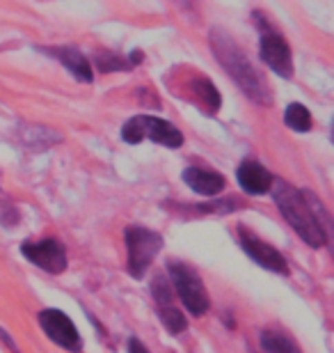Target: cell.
Wrapping results in <instances>:
<instances>
[{
    "label": "cell",
    "instance_id": "cell-1",
    "mask_svg": "<svg viewBox=\"0 0 334 353\" xmlns=\"http://www.w3.org/2000/svg\"><path fill=\"white\" fill-rule=\"evenodd\" d=\"M209 41L220 67L231 76V81L236 83L238 90L257 105H273V92H270L266 79L254 69L250 58L238 46V41L229 32L220 30V28H213L209 32Z\"/></svg>",
    "mask_w": 334,
    "mask_h": 353
},
{
    "label": "cell",
    "instance_id": "cell-2",
    "mask_svg": "<svg viewBox=\"0 0 334 353\" xmlns=\"http://www.w3.org/2000/svg\"><path fill=\"white\" fill-rule=\"evenodd\" d=\"M270 188H273L275 204L280 207L286 223L298 232V236L307 245H311V248H323L328 243V230L316 218L304 190H298L282 179H273Z\"/></svg>",
    "mask_w": 334,
    "mask_h": 353
},
{
    "label": "cell",
    "instance_id": "cell-3",
    "mask_svg": "<svg viewBox=\"0 0 334 353\" xmlns=\"http://www.w3.org/2000/svg\"><path fill=\"white\" fill-rule=\"evenodd\" d=\"M122 138L129 145H138L145 138H152L154 143H158L163 147H172V150L183 145V133L176 129L174 124H169L160 117H152V115H140V117L129 119V122L122 126Z\"/></svg>",
    "mask_w": 334,
    "mask_h": 353
},
{
    "label": "cell",
    "instance_id": "cell-4",
    "mask_svg": "<svg viewBox=\"0 0 334 353\" xmlns=\"http://www.w3.org/2000/svg\"><path fill=\"white\" fill-rule=\"evenodd\" d=\"M167 268L176 287V294H179V299L183 301L188 312L193 316H202L209 312V307H211L209 294H206L204 282L200 275H197L195 268L183 262H176V259L167 262Z\"/></svg>",
    "mask_w": 334,
    "mask_h": 353
},
{
    "label": "cell",
    "instance_id": "cell-5",
    "mask_svg": "<svg viewBox=\"0 0 334 353\" xmlns=\"http://www.w3.org/2000/svg\"><path fill=\"white\" fill-rule=\"evenodd\" d=\"M126 248H129V273L140 280L163 250V236L154 230L133 225L126 228Z\"/></svg>",
    "mask_w": 334,
    "mask_h": 353
},
{
    "label": "cell",
    "instance_id": "cell-6",
    "mask_svg": "<svg viewBox=\"0 0 334 353\" xmlns=\"http://www.w3.org/2000/svg\"><path fill=\"white\" fill-rule=\"evenodd\" d=\"M259 55L277 76L293 79V53H291V46L273 28L259 30Z\"/></svg>",
    "mask_w": 334,
    "mask_h": 353
},
{
    "label": "cell",
    "instance_id": "cell-7",
    "mask_svg": "<svg viewBox=\"0 0 334 353\" xmlns=\"http://www.w3.org/2000/svg\"><path fill=\"white\" fill-rule=\"evenodd\" d=\"M39 326L44 328V333L51 337L58 347L67 349V351H81L83 349V340H81V335H78L74 321H71L65 312H60V310H53V307L41 310Z\"/></svg>",
    "mask_w": 334,
    "mask_h": 353
},
{
    "label": "cell",
    "instance_id": "cell-8",
    "mask_svg": "<svg viewBox=\"0 0 334 353\" xmlns=\"http://www.w3.org/2000/svg\"><path fill=\"white\" fill-rule=\"evenodd\" d=\"M21 252L30 259L34 266H39L46 273H65L67 271V252L65 245L58 243L55 239H44L37 243H23Z\"/></svg>",
    "mask_w": 334,
    "mask_h": 353
},
{
    "label": "cell",
    "instance_id": "cell-9",
    "mask_svg": "<svg viewBox=\"0 0 334 353\" xmlns=\"http://www.w3.org/2000/svg\"><path fill=\"white\" fill-rule=\"evenodd\" d=\"M238 239H240V245H243V250L257 264H261V266L268 268V271H273V273H284V275L289 273L286 257H284L280 250H275L270 243L261 241L259 236H254L250 230L243 228V225L238 228Z\"/></svg>",
    "mask_w": 334,
    "mask_h": 353
},
{
    "label": "cell",
    "instance_id": "cell-10",
    "mask_svg": "<svg viewBox=\"0 0 334 353\" xmlns=\"http://www.w3.org/2000/svg\"><path fill=\"white\" fill-rule=\"evenodd\" d=\"M152 292H154L156 310H158V316H160V321L165 323V328L174 335L183 333V330L188 328V321L181 310H176V305L172 303V292H169V285L165 282V278H156Z\"/></svg>",
    "mask_w": 334,
    "mask_h": 353
},
{
    "label": "cell",
    "instance_id": "cell-11",
    "mask_svg": "<svg viewBox=\"0 0 334 353\" xmlns=\"http://www.w3.org/2000/svg\"><path fill=\"white\" fill-rule=\"evenodd\" d=\"M39 51L51 55L53 60H58L74 79L83 83L94 81V67H92V62L76 46H39Z\"/></svg>",
    "mask_w": 334,
    "mask_h": 353
},
{
    "label": "cell",
    "instance_id": "cell-12",
    "mask_svg": "<svg viewBox=\"0 0 334 353\" xmlns=\"http://www.w3.org/2000/svg\"><path fill=\"white\" fill-rule=\"evenodd\" d=\"M236 179H238V186L243 188L247 195H264L270 190V186H273L275 176L261 163H257V161H243L236 170Z\"/></svg>",
    "mask_w": 334,
    "mask_h": 353
},
{
    "label": "cell",
    "instance_id": "cell-13",
    "mask_svg": "<svg viewBox=\"0 0 334 353\" xmlns=\"http://www.w3.org/2000/svg\"><path fill=\"white\" fill-rule=\"evenodd\" d=\"M183 181L188 183L195 193L204 197H216L225 190V176L213 170H204V168H186L183 170Z\"/></svg>",
    "mask_w": 334,
    "mask_h": 353
},
{
    "label": "cell",
    "instance_id": "cell-14",
    "mask_svg": "<svg viewBox=\"0 0 334 353\" xmlns=\"http://www.w3.org/2000/svg\"><path fill=\"white\" fill-rule=\"evenodd\" d=\"M62 143V136L55 133L53 129L48 126H39V124H32V126H21V145L30 152H39V150H46L51 145H58Z\"/></svg>",
    "mask_w": 334,
    "mask_h": 353
},
{
    "label": "cell",
    "instance_id": "cell-15",
    "mask_svg": "<svg viewBox=\"0 0 334 353\" xmlns=\"http://www.w3.org/2000/svg\"><path fill=\"white\" fill-rule=\"evenodd\" d=\"M190 92H193V97L200 101L202 105L209 112H218L220 110V103H222V99H220V92L216 90V85L209 81V79H204V76H193L190 79Z\"/></svg>",
    "mask_w": 334,
    "mask_h": 353
},
{
    "label": "cell",
    "instance_id": "cell-16",
    "mask_svg": "<svg viewBox=\"0 0 334 353\" xmlns=\"http://www.w3.org/2000/svg\"><path fill=\"white\" fill-rule=\"evenodd\" d=\"M259 344L264 353H302L293 344V340L280 333V330H264L259 335Z\"/></svg>",
    "mask_w": 334,
    "mask_h": 353
},
{
    "label": "cell",
    "instance_id": "cell-17",
    "mask_svg": "<svg viewBox=\"0 0 334 353\" xmlns=\"http://www.w3.org/2000/svg\"><path fill=\"white\" fill-rule=\"evenodd\" d=\"M284 122H286L291 131L307 133L311 129V112L302 103H291L286 112H284Z\"/></svg>",
    "mask_w": 334,
    "mask_h": 353
},
{
    "label": "cell",
    "instance_id": "cell-18",
    "mask_svg": "<svg viewBox=\"0 0 334 353\" xmlns=\"http://www.w3.org/2000/svg\"><path fill=\"white\" fill-rule=\"evenodd\" d=\"M94 65L98 72L110 74V72H129L135 69L131 58H124V55H115V53H98L94 58Z\"/></svg>",
    "mask_w": 334,
    "mask_h": 353
},
{
    "label": "cell",
    "instance_id": "cell-19",
    "mask_svg": "<svg viewBox=\"0 0 334 353\" xmlns=\"http://www.w3.org/2000/svg\"><path fill=\"white\" fill-rule=\"evenodd\" d=\"M129 353H149V351L145 349V344L133 337V340H129Z\"/></svg>",
    "mask_w": 334,
    "mask_h": 353
}]
</instances>
